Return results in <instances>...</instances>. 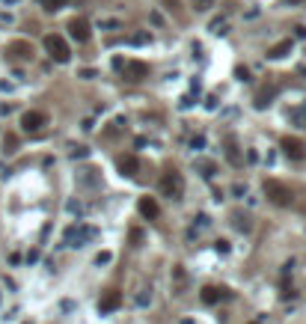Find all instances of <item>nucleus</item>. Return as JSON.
Segmentation results:
<instances>
[{"label":"nucleus","instance_id":"1","mask_svg":"<svg viewBox=\"0 0 306 324\" xmlns=\"http://www.w3.org/2000/svg\"><path fill=\"white\" fill-rule=\"evenodd\" d=\"M45 51L51 54L54 63H68V60H71V51H68L66 39H63L60 33H48V36H45Z\"/></svg>","mask_w":306,"mask_h":324},{"label":"nucleus","instance_id":"2","mask_svg":"<svg viewBox=\"0 0 306 324\" xmlns=\"http://www.w3.org/2000/svg\"><path fill=\"white\" fill-rule=\"evenodd\" d=\"M89 238H95V229L86 226V223H71L63 232V244H68V247H83Z\"/></svg>","mask_w":306,"mask_h":324},{"label":"nucleus","instance_id":"3","mask_svg":"<svg viewBox=\"0 0 306 324\" xmlns=\"http://www.w3.org/2000/svg\"><path fill=\"white\" fill-rule=\"evenodd\" d=\"M158 188H161V194L170 196V199H181V194H184V179H181V173L170 170V173H164V176H161Z\"/></svg>","mask_w":306,"mask_h":324},{"label":"nucleus","instance_id":"4","mask_svg":"<svg viewBox=\"0 0 306 324\" xmlns=\"http://www.w3.org/2000/svg\"><path fill=\"white\" fill-rule=\"evenodd\" d=\"M265 196L271 199L273 205H282V208L291 205V191H288L285 185H279L276 179H268V182H265Z\"/></svg>","mask_w":306,"mask_h":324},{"label":"nucleus","instance_id":"5","mask_svg":"<svg viewBox=\"0 0 306 324\" xmlns=\"http://www.w3.org/2000/svg\"><path fill=\"white\" fill-rule=\"evenodd\" d=\"M279 149H282V155L288 161H303L306 158V143L300 137H282L279 140Z\"/></svg>","mask_w":306,"mask_h":324},{"label":"nucleus","instance_id":"6","mask_svg":"<svg viewBox=\"0 0 306 324\" xmlns=\"http://www.w3.org/2000/svg\"><path fill=\"white\" fill-rule=\"evenodd\" d=\"M6 57L9 60H33V48H30V42H9Z\"/></svg>","mask_w":306,"mask_h":324},{"label":"nucleus","instance_id":"7","mask_svg":"<svg viewBox=\"0 0 306 324\" xmlns=\"http://www.w3.org/2000/svg\"><path fill=\"white\" fill-rule=\"evenodd\" d=\"M42 125H45V113H39V110H27L21 116V128L27 131V134H36Z\"/></svg>","mask_w":306,"mask_h":324},{"label":"nucleus","instance_id":"8","mask_svg":"<svg viewBox=\"0 0 306 324\" xmlns=\"http://www.w3.org/2000/svg\"><path fill=\"white\" fill-rule=\"evenodd\" d=\"M68 33H71V39L86 42L92 30H89V21H86V18H71V21H68Z\"/></svg>","mask_w":306,"mask_h":324},{"label":"nucleus","instance_id":"9","mask_svg":"<svg viewBox=\"0 0 306 324\" xmlns=\"http://www.w3.org/2000/svg\"><path fill=\"white\" fill-rule=\"evenodd\" d=\"M273 96H276V84H262V90H259V96H256V107L259 110H265V107H271V101H273Z\"/></svg>","mask_w":306,"mask_h":324},{"label":"nucleus","instance_id":"10","mask_svg":"<svg viewBox=\"0 0 306 324\" xmlns=\"http://www.w3.org/2000/svg\"><path fill=\"white\" fill-rule=\"evenodd\" d=\"M119 303H122V294L119 292H107L101 297V303H98V312H101V315H110L113 309H119Z\"/></svg>","mask_w":306,"mask_h":324},{"label":"nucleus","instance_id":"11","mask_svg":"<svg viewBox=\"0 0 306 324\" xmlns=\"http://www.w3.org/2000/svg\"><path fill=\"white\" fill-rule=\"evenodd\" d=\"M119 173H122L125 179H134L137 173H140V161H137L134 155H122V158H119Z\"/></svg>","mask_w":306,"mask_h":324},{"label":"nucleus","instance_id":"12","mask_svg":"<svg viewBox=\"0 0 306 324\" xmlns=\"http://www.w3.org/2000/svg\"><path fill=\"white\" fill-rule=\"evenodd\" d=\"M122 71H125V77H128V80H143V77L149 74V65H146V63H125Z\"/></svg>","mask_w":306,"mask_h":324},{"label":"nucleus","instance_id":"13","mask_svg":"<svg viewBox=\"0 0 306 324\" xmlns=\"http://www.w3.org/2000/svg\"><path fill=\"white\" fill-rule=\"evenodd\" d=\"M226 297H229L226 289H214V286H205L202 289V303H208V306L217 303V300H226Z\"/></svg>","mask_w":306,"mask_h":324},{"label":"nucleus","instance_id":"14","mask_svg":"<svg viewBox=\"0 0 306 324\" xmlns=\"http://www.w3.org/2000/svg\"><path fill=\"white\" fill-rule=\"evenodd\" d=\"M140 214H143L146 220H155V217H158V202H155L152 196H143V199H140Z\"/></svg>","mask_w":306,"mask_h":324},{"label":"nucleus","instance_id":"15","mask_svg":"<svg viewBox=\"0 0 306 324\" xmlns=\"http://www.w3.org/2000/svg\"><path fill=\"white\" fill-rule=\"evenodd\" d=\"M288 51H291V39H282L279 45H273L271 51H268V57L271 60H282V57H288Z\"/></svg>","mask_w":306,"mask_h":324},{"label":"nucleus","instance_id":"16","mask_svg":"<svg viewBox=\"0 0 306 324\" xmlns=\"http://www.w3.org/2000/svg\"><path fill=\"white\" fill-rule=\"evenodd\" d=\"M68 0H42V6L48 9V12H57V9H63Z\"/></svg>","mask_w":306,"mask_h":324},{"label":"nucleus","instance_id":"17","mask_svg":"<svg viewBox=\"0 0 306 324\" xmlns=\"http://www.w3.org/2000/svg\"><path fill=\"white\" fill-rule=\"evenodd\" d=\"M226 155H229V161H241L238 146H235V143H229V140H226Z\"/></svg>","mask_w":306,"mask_h":324},{"label":"nucleus","instance_id":"18","mask_svg":"<svg viewBox=\"0 0 306 324\" xmlns=\"http://www.w3.org/2000/svg\"><path fill=\"white\" fill-rule=\"evenodd\" d=\"M235 226L241 232H250V223H247V214H235Z\"/></svg>","mask_w":306,"mask_h":324},{"label":"nucleus","instance_id":"19","mask_svg":"<svg viewBox=\"0 0 306 324\" xmlns=\"http://www.w3.org/2000/svg\"><path fill=\"white\" fill-rule=\"evenodd\" d=\"M199 170H202V176H205V179H211V176L217 173V167H214L211 161H208V164H199Z\"/></svg>","mask_w":306,"mask_h":324},{"label":"nucleus","instance_id":"20","mask_svg":"<svg viewBox=\"0 0 306 324\" xmlns=\"http://www.w3.org/2000/svg\"><path fill=\"white\" fill-rule=\"evenodd\" d=\"M3 152H6V155H12V152H15V137H12V134L3 140Z\"/></svg>","mask_w":306,"mask_h":324},{"label":"nucleus","instance_id":"21","mask_svg":"<svg viewBox=\"0 0 306 324\" xmlns=\"http://www.w3.org/2000/svg\"><path fill=\"white\" fill-rule=\"evenodd\" d=\"M235 74H238V80H250V68H247V65H238Z\"/></svg>","mask_w":306,"mask_h":324},{"label":"nucleus","instance_id":"22","mask_svg":"<svg viewBox=\"0 0 306 324\" xmlns=\"http://www.w3.org/2000/svg\"><path fill=\"white\" fill-rule=\"evenodd\" d=\"M190 3H193V9H196V12H202V9L211 6V0H190Z\"/></svg>","mask_w":306,"mask_h":324},{"label":"nucleus","instance_id":"23","mask_svg":"<svg viewBox=\"0 0 306 324\" xmlns=\"http://www.w3.org/2000/svg\"><path fill=\"white\" fill-rule=\"evenodd\" d=\"M80 77H83V80H89V77H95V68H80Z\"/></svg>","mask_w":306,"mask_h":324},{"label":"nucleus","instance_id":"24","mask_svg":"<svg viewBox=\"0 0 306 324\" xmlns=\"http://www.w3.org/2000/svg\"><path fill=\"white\" fill-rule=\"evenodd\" d=\"M205 107H208V110H214V107H217V98L208 96V98H205Z\"/></svg>","mask_w":306,"mask_h":324},{"label":"nucleus","instance_id":"25","mask_svg":"<svg viewBox=\"0 0 306 324\" xmlns=\"http://www.w3.org/2000/svg\"><path fill=\"white\" fill-rule=\"evenodd\" d=\"M71 155H74V158H83V155H86V149H83V146H74V152H71Z\"/></svg>","mask_w":306,"mask_h":324},{"label":"nucleus","instance_id":"26","mask_svg":"<svg viewBox=\"0 0 306 324\" xmlns=\"http://www.w3.org/2000/svg\"><path fill=\"white\" fill-rule=\"evenodd\" d=\"M190 146H193V149H202V146H205L202 137H193V140H190Z\"/></svg>","mask_w":306,"mask_h":324},{"label":"nucleus","instance_id":"27","mask_svg":"<svg viewBox=\"0 0 306 324\" xmlns=\"http://www.w3.org/2000/svg\"><path fill=\"white\" fill-rule=\"evenodd\" d=\"M95 262H98V265H104V262H110V253H98V259H95Z\"/></svg>","mask_w":306,"mask_h":324},{"label":"nucleus","instance_id":"28","mask_svg":"<svg viewBox=\"0 0 306 324\" xmlns=\"http://www.w3.org/2000/svg\"><path fill=\"white\" fill-rule=\"evenodd\" d=\"M250 324H256V321H250Z\"/></svg>","mask_w":306,"mask_h":324}]
</instances>
